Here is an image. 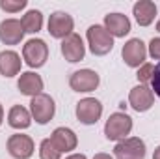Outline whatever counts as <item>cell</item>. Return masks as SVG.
Wrapping results in <instances>:
<instances>
[{"instance_id": "1", "label": "cell", "mask_w": 160, "mask_h": 159, "mask_svg": "<svg viewBox=\"0 0 160 159\" xmlns=\"http://www.w3.org/2000/svg\"><path fill=\"white\" fill-rule=\"evenodd\" d=\"M86 38L91 54L95 56H104L114 49V38L108 34V30L102 25H91L86 32Z\"/></svg>"}, {"instance_id": "2", "label": "cell", "mask_w": 160, "mask_h": 159, "mask_svg": "<svg viewBox=\"0 0 160 159\" xmlns=\"http://www.w3.org/2000/svg\"><path fill=\"white\" fill-rule=\"evenodd\" d=\"M130 131H132V118L127 112H114L108 116L104 123V137L114 142L127 139Z\"/></svg>"}, {"instance_id": "3", "label": "cell", "mask_w": 160, "mask_h": 159, "mask_svg": "<svg viewBox=\"0 0 160 159\" xmlns=\"http://www.w3.org/2000/svg\"><path fill=\"white\" fill-rule=\"evenodd\" d=\"M22 60L32 69L43 68L48 60V45L41 38H32L22 45Z\"/></svg>"}, {"instance_id": "4", "label": "cell", "mask_w": 160, "mask_h": 159, "mask_svg": "<svg viewBox=\"0 0 160 159\" xmlns=\"http://www.w3.org/2000/svg\"><path fill=\"white\" fill-rule=\"evenodd\" d=\"M54 112H56V103H54V99L48 94H39V96L32 97V101H30V114H32V120H36L39 125L48 123L54 118Z\"/></svg>"}, {"instance_id": "5", "label": "cell", "mask_w": 160, "mask_h": 159, "mask_svg": "<svg viewBox=\"0 0 160 159\" xmlns=\"http://www.w3.org/2000/svg\"><path fill=\"white\" fill-rule=\"evenodd\" d=\"M77 120L84 125H95L102 116V103L97 97H84L77 103L75 109Z\"/></svg>"}, {"instance_id": "6", "label": "cell", "mask_w": 160, "mask_h": 159, "mask_svg": "<svg viewBox=\"0 0 160 159\" xmlns=\"http://www.w3.org/2000/svg\"><path fill=\"white\" fill-rule=\"evenodd\" d=\"M47 28H48V34L56 40H65L67 36L73 34L75 30V21L69 13L65 11H54L50 13L48 17V23H47Z\"/></svg>"}, {"instance_id": "7", "label": "cell", "mask_w": 160, "mask_h": 159, "mask_svg": "<svg viewBox=\"0 0 160 159\" xmlns=\"http://www.w3.org/2000/svg\"><path fill=\"white\" fill-rule=\"evenodd\" d=\"M121 56H123V62L128 66V68H140L145 64V58H147V45L140 38H132L128 40L123 49H121Z\"/></svg>"}, {"instance_id": "8", "label": "cell", "mask_w": 160, "mask_h": 159, "mask_svg": "<svg viewBox=\"0 0 160 159\" xmlns=\"http://www.w3.org/2000/svg\"><path fill=\"white\" fill-rule=\"evenodd\" d=\"M101 84V77L97 71L93 69H78L75 71L71 77H69V86L73 92H78V94H89L93 90H97Z\"/></svg>"}, {"instance_id": "9", "label": "cell", "mask_w": 160, "mask_h": 159, "mask_svg": "<svg viewBox=\"0 0 160 159\" xmlns=\"http://www.w3.org/2000/svg\"><path fill=\"white\" fill-rule=\"evenodd\" d=\"M114 157L118 159H143L145 142L140 137H127L114 146Z\"/></svg>"}, {"instance_id": "10", "label": "cell", "mask_w": 160, "mask_h": 159, "mask_svg": "<svg viewBox=\"0 0 160 159\" xmlns=\"http://www.w3.org/2000/svg\"><path fill=\"white\" fill-rule=\"evenodd\" d=\"M6 148H8V154L13 159H30L34 156L36 144H34L32 137L22 135V133H15L8 139Z\"/></svg>"}, {"instance_id": "11", "label": "cell", "mask_w": 160, "mask_h": 159, "mask_svg": "<svg viewBox=\"0 0 160 159\" xmlns=\"http://www.w3.org/2000/svg\"><path fill=\"white\" fill-rule=\"evenodd\" d=\"M128 105L136 112H147L155 105V94L147 84H138L128 94Z\"/></svg>"}, {"instance_id": "12", "label": "cell", "mask_w": 160, "mask_h": 159, "mask_svg": "<svg viewBox=\"0 0 160 159\" xmlns=\"http://www.w3.org/2000/svg\"><path fill=\"white\" fill-rule=\"evenodd\" d=\"M60 51H62V56L71 64H77L80 60H84V56H86V45H84L82 38L75 32L71 36H67L65 40H62Z\"/></svg>"}, {"instance_id": "13", "label": "cell", "mask_w": 160, "mask_h": 159, "mask_svg": "<svg viewBox=\"0 0 160 159\" xmlns=\"http://www.w3.org/2000/svg\"><path fill=\"white\" fill-rule=\"evenodd\" d=\"M50 140L52 144L56 146V150L60 154H67V152H73L77 150L78 146V139H77V133L69 127H56L50 135Z\"/></svg>"}, {"instance_id": "14", "label": "cell", "mask_w": 160, "mask_h": 159, "mask_svg": "<svg viewBox=\"0 0 160 159\" xmlns=\"http://www.w3.org/2000/svg\"><path fill=\"white\" fill-rule=\"evenodd\" d=\"M24 34L26 32L19 19H4L0 23V41L4 45H19Z\"/></svg>"}, {"instance_id": "15", "label": "cell", "mask_w": 160, "mask_h": 159, "mask_svg": "<svg viewBox=\"0 0 160 159\" xmlns=\"http://www.w3.org/2000/svg\"><path fill=\"white\" fill-rule=\"evenodd\" d=\"M108 34L112 38H125L130 30H132V25H130V19L123 13H108L104 15V25H102Z\"/></svg>"}, {"instance_id": "16", "label": "cell", "mask_w": 160, "mask_h": 159, "mask_svg": "<svg viewBox=\"0 0 160 159\" xmlns=\"http://www.w3.org/2000/svg\"><path fill=\"white\" fill-rule=\"evenodd\" d=\"M43 86H45V82L41 79V75H38L36 71H24L19 75V80H17L19 92L28 97H36V96L43 94Z\"/></svg>"}, {"instance_id": "17", "label": "cell", "mask_w": 160, "mask_h": 159, "mask_svg": "<svg viewBox=\"0 0 160 159\" xmlns=\"http://www.w3.org/2000/svg\"><path fill=\"white\" fill-rule=\"evenodd\" d=\"M132 15L140 26H149L157 17V4L153 0H138L132 6Z\"/></svg>"}, {"instance_id": "18", "label": "cell", "mask_w": 160, "mask_h": 159, "mask_svg": "<svg viewBox=\"0 0 160 159\" xmlns=\"http://www.w3.org/2000/svg\"><path fill=\"white\" fill-rule=\"evenodd\" d=\"M22 60L15 51H2L0 52V75L4 77H15L21 73Z\"/></svg>"}, {"instance_id": "19", "label": "cell", "mask_w": 160, "mask_h": 159, "mask_svg": "<svg viewBox=\"0 0 160 159\" xmlns=\"http://www.w3.org/2000/svg\"><path fill=\"white\" fill-rule=\"evenodd\" d=\"M8 123L13 127V129H28L32 125V114L26 107L22 105H13L8 112Z\"/></svg>"}, {"instance_id": "20", "label": "cell", "mask_w": 160, "mask_h": 159, "mask_svg": "<svg viewBox=\"0 0 160 159\" xmlns=\"http://www.w3.org/2000/svg\"><path fill=\"white\" fill-rule=\"evenodd\" d=\"M21 23H22L24 32H28V34H38L41 28H43V13H41L39 9H28V11L22 15Z\"/></svg>"}, {"instance_id": "21", "label": "cell", "mask_w": 160, "mask_h": 159, "mask_svg": "<svg viewBox=\"0 0 160 159\" xmlns=\"http://www.w3.org/2000/svg\"><path fill=\"white\" fill-rule=\"evenodd\" d=\"M62 154L56 150L50 139H43L39 144V159H60Z\"/></svg>"}, {"instance_id": "22", "label": "cell", "mask_w": 160, "mask_h": 159, "mask_svg": "<svg viewBox=\"0 0 160 159\" xmlns=\"http://www.w3.org/2000/svg\"><path fill=\"white\" fill-rule=\"evenodd\" d=\"M28 6L26 0H0V9L6 13H17Z\"/></svg>"}, {"instance_id": "23", "label": "cell", "mask_w": 160, "mask_h": 159, "mask_svg": "<svg viewBox=\"0 0 160 159\" xmlns=\"http://www.w3.org/2000/svg\"><path fill=\"white\" fill-rule=\"evenodd\" d=\"M153 71H155V66L149 64V62H145L143 66L138 68L136 77H138V80H140L142 84H147V82H151V79H153Z\"/></svg>"}, {"instance_id": "24", "label": "cell", "mask_w": 160, "mask_h": 159, "mask_svg": "<svg viewBox=\"0 0 160 159\" xmlns=\"http://www.w3.org/2000/svg\"><path fill=\"white\" fill-rule=\"evenodd\" d=\"M147 54L153 60H160V38H153L147 45Z\"/></svg>"}, {"instance_id": "25", "label": "cell", "mask_w": 160, "mask_h": 159, "mask_svg": "<svg viewBox=\"0 0 160 159\" xmlns=\"http://www.w3.org/2000/svg\"><path fill=\"white\" fill-rule=\"evenodd\" d=\"M151 84H153V94L160 97V64L155 66V71H153V79H151Z\"/></svg>"}, {"instance_id": "26", "label": "cell", "mask_w": 160, "mask_h": 159, "mask_svg": "<svg viewBox=\"0 0 160 159\" xmlns=\"http://www.w3.org/2000/svg\"><path fill=\"white\" fill-rule=\"evenodd\" d=\"M93 159H114V156H110V154H104V152H99V154H95Z\"/></svg>"}, {"instance_id": "27", "label": "cell", "mask_w": 160, "mask_h": 159, "mask_svg": "<svg viewBox=\"0 0 160 159\" xmlns=\"http://www.w3.org/2000/svg\"><path fill=\"white\" fill-rule=\"evenodd\" d=\"M65 159H88L84 154H71V156H67Z\"/></svg>"}, {"instance_id": "28", "label": "cell", "mask_w": 160, "mask_h": 159, "mask_svg": "<svg viewBox=\"0 0 160 159\" xmlns=\"http://www.w3.org/2000/svg\"><path fill=\"white\" fill-rule=\"evenodd\" d=\"M153 159H160V146L155 148V154H153Z\"/></svg>"}, {"instance_id": "29", "label": "cell", "mask_w": 160, "mask_h": 159, "mask_svg": "<svg viewBox=\"0 0 160 159\" xmlns=\"http://www.w3.org/2000/svg\"><path fill=\"white\" fill-rule=\"evenodd\" d=\"M2 122H4V109H2V105H0V125H2Z\"/></svg>"}, {"instance_id": "30", "label": "cell", "mask_w": 160, "mask_h": 159, "mask_svg": "<svg viewBox=\"0 0 160 159\" xmlns=\"http://www.w3.org/2000/svg\"><path fill=\"white\" fill-rule=\"evenodd\" d=\"M157 32H158V34H160V19H158V21H157Z\"/></svg>"}]
</instances>
